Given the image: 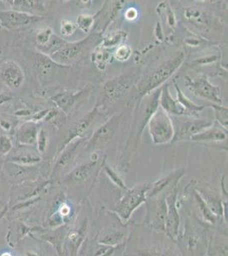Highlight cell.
Listing matches in <instances>:
<instances>
[{"label": "cell", "instance_id": "obj_1", "mask_svg": "<svg viewBox=\"0 0 228 256\" xmlns=\"http://www.w3.org/2000/svg\"><path fill=\"white\" fill-rule=\"evenodd\" d=\"M124 256H182L175 242L143 224H130Z\"/></svg>", "mask_w": 228, "mask_h": 256}, {"label": "cell", "instance_id": "obj_2", "mask_svg": "<svg viewBox=\"0 0 228 256\" xmlns=\"http://www.w3.org/2000/svg\"><path fill=\"white\" fill-rule=\"evenodd\" d=\"M160 94L161 88H158L138 100L134 113L133 122L131 124L126 147L119 160L120 168L124 171H127L129 169L130 158L137 150L145 128L148 125L153 114L159 108Z\"/></svg>", "mask_w": 228, "mask_h": 256}, {"label": "cell", "instance_id": "obj_3", "mask_svg": "<svg viewBox=\"0 0 228 256\" xmlns=\"http://www.w3.org/2000/svg\"><path fill=\"white\" fill-rule=\"evenodd\" d=\"M211 227L204 224L194 212L186 210L184 232L175 240L182 256H205L208 250Z\"/></svg>", "mask_w": 228, "mask_h": 256}, {"label": "cell", "instance_id": "obj_4", "mask_svg": "<svg viewBox=\"0 0 228 256\" xmlns=\"http://www.w3.org/2000/svg\"><path fill=\"white\" fill-rule=\"evenodd\" d=\"M92 210L89 200L81 202L75 218L70 224L62 246V256H80L81 248L89 238Z\"/></svg>", "mask_w": 228, "mask_h": 256}, {"label": "cell", "instance_id": "obj_5", "mask_svg": "<svg viewBox=\"0 0 228 256\" xmlns=\"http://www.w3.org/2000/svg\"><path fill=\"white\" fill-rule=\"evenodd\" d=\"M130 224L124 223L115 212L102 208L96 220V232L94 238L101 244L117 246L127 241Z\"/></svg>", "mask_w": 228, "mask_h": 256}, {"label": "cell", "instance_id": "obj_6", "mask_svg": "<svg viewBox=\"0 0 228 256\" xmlns=\"http://www.w3.org/2000/svg\"><path fill=\"white\" fill-rule=\"evenodd\" d=\"M185 58V52H180L143 76L137 83L139 98H142L165 84V82H167L182 67Z\"/></svg>", "mask_w": 228, "mask_h": 256}, {"label": "cell", "instance_id": "obj_7", "mask_svg": "<svg viewBox=\"0 0 228 256\" xmlns=\"http://www.w3.org/2000/svg\"><path fill=\"white\" fill-rule=\"evenodd\" d=\"M151 184H139L130 189L128 188L123 192L113 208L108 210L115 212L124 223H129L134 212L147 201Z\"/></svg>", "mask_w": 228, "mask_h": 256}, {"label": "cell", "instance_id": "obj_8", "mask_svg": "<svg viewBox=\"0 0 228 256\" xmlns=\"http://www.w3.org/2000/svg\"><path fill=\"white\" fill-rule=\"evenodd\" d=\"M102 160L103 159L100 160L98 154L93 153L90 160L78 165L72 169L67 174L65 175L61 178V184L68 188H76L89 183L90 187L92 188L93 186L89 180L91 178L96 180L98 175L97 174L101 169Z\"/></svg>", "mask_w": 228, "mask_h": 256}, {"label": "cell", "instance_id": "obj_9", "mask_svg": "<svg viewBox=\"0 0 228 256\" xmlns=\"http://www.w3.org/2000/svg\"><path fill=\"white\" fill-rule=\"evenodd\" d=\"M148 125L154 144L171 143L175 134L173 120L161 107L153 114Z\"/></svg>", "mask_w": 228, "mask_h": 256}, {"label": "cell", "instance_id": "obj_10", "mask_svg": "<svg viewBox=\"0 0 228 256\" xmlns=\"http://www.w3.org/2000/svg\"><path fill=\"white\" fill-rule=\"evenodd\" d=\"M175 118L174 125V138L171 143H179L182 141L190 140L195 134L204 131L214 124V122L210 119H199L194 117L184 116Z\"/></svg>", "mask_w": 228, "mask_h": 256}, {"label": "cell", "instance_id": "obj_11", "mask_svg": "<svg viewBox=\"0 0 228 256\" xmlns=\"http://www.w3.org/2000/svg\"><path fill=\"white\" fill-rule=\"evenodd\" d=\"M144 204H146L147 212L142 224L158 232L165 234V220L167 212L165 198L157 196L148 198Z\"/></svg>", "mask_w": 228, "mask_h": 256}, {"label": "cell", "instance_id": "obj_12", "mask_svg": "<svg viewBox=\"0 0 228 256\" xmlns=\"http://www.w3.org/2000/svg\"><path fill=\"white\" fill-rule=\"evenodd\" d=\"M136 82L133 74H123L107 80L102 88L103 100L107 104H113L127 95L130 88Z\"/></svg>", "mask_w": 228, "mask_h": 256}, {"label": "cell", "instance_id": "obj_13", "mask_svg": "<svg viewBox=\"0 0 228 256\" xmlns=\"http://www.w3.org/2000/svg\"><path fill=\"white\" fill-rule=\"evenodd\" d=\"M186 86L193 92L194 95L200 98L207 99L211 104H223V99L221 98V88L211 84L208 76L205 74L197 77L193 80L189 76H185Z\"/></svg>", "mask_w": 228, "mask_h": 256}, {"label": "cell", "instance_id": "obj_14", "mask_svg": "<svg viewBox=\"0 0 228 256\" xmlns=\"http://www.w3.org/2000/svg\"><path fill=\"white\" fill-rule=\"evenodd\" d=\"M121 117L122 114H116L100 126L88 140L85 146L87 152H95L103 148L115 135L121 122Z\"/></svg>", "mask_w": 228, "mask_h": 256}, {"label": "cell", "instance_id": "obj_15", "mask_svg": "<svg viewBox=\"0 0 228 256\" xmlns=\"http://www.w3.org/2000/svg\"><path fill=\"white\" fill-rule=\"evenodd\" d=\"M178 190L177 188L174 189L165 198L167 204V212L165 220V236L175 242L180 235L181 226V214L179 210L181 204L178 202Z\"/></svg>", "mask_w": 228, "mask_h": 256}, {"label": "cell", "instance_id": "obj_16", "mask_svg": "<svg viewBox=\"0 0 228 256\" xmlns=\"http://www.w3.org/2000/svg\"><path fill=\"white\" fill-rule=\"evenodd\" d=\"M82 142L83 138H76L58 152L55 166L51 172V180L61 178L64 172L68 170L79 152Z\"/></svg>", "mask_w": 228, "mask_h": 256}, {"label": "cell", "instance_id": "obj_17", "mask_svg": "<svg viewBox=\"0 0 228 256\" xmlns=\"http://www.w3.org/2000/svg\"><path fill=\"white\" fill-rule=\"evenodd\" d=\"M99 34H91L84 40H81L76 42H67L65 46L61 50H57L56 52L53 53L49 56V58L56 64L69 66L72 62L75 61L78 58L81 53L83 52L84 48L90 44V41H92Z\"/></svg>", "mask_w": 228, "mask_h": 256}, {"label": "cell", "instance_id": "obj_18", "mask_svg": "<svg viewBox=\"0 0 228 256\" xmlns=\"http://www.w3.org/2000/svg\"><path fill=\"white\" fill-rule=\"evenodd\" d=\"M42 20L43 18L40 16L30 15L12 10L0 12V26L6 30L26 28Z\"/></svg>", "mask_w": 228, "mask_h": 256}, {"label": "cell", "instance_id": "obj_19", "mask_svg": "<svg viewBox=\"0 0 228 256\" xmlns=\"http://www.w3.org/2000/svg\"><path fill=\"white\" fill-rule=\"evenodd\" d=\"M187 169L180 168L169 174L165 177L159 178L154 183L151 184L148 193V198L164 196L166 198L174 189L177 188L182 178L186 174Z\"/></svg>", "mask_w": 228, "mask_h": 256}, {"label": "cell", "instance_id": "obj_20", "mask_svg": "<svg viewBox=\"0 0 228 256\" xmlns=\"http://www.w3.org/2000/svg\"><path fill=\"white\" fill-rule=\"evenodd\" d=\"M126 247V242L117 246L101 244L94 238H88L82 246L80 256H121Z\"/></svg>", "mask_w": 228, "mask_h": 256}, {"label": "cell", "instance_id": "obj_21", "mask_svg": "<svg viewBox=\"0 0 228 256\" xmlns=\"http://www.w3.org/2000/svg\"><path fill=\"white\" fill-rule=\"evenodd\" d=\"M0 76L7 86L13 90L20 88L25 80L23 70L13 60H6L0 64Z\"/></svg>", "mask_w": 228, "mask_h": 256}, {"label": "cell", "instance_id": "obj_22", "mask_svg": "<svg viewBox=\"0 0 228 256\" xmlns=\"http://www.w3.org/2000/svg\"><path fill=\"white\" fill-rule=\"evenodd\" d=\"M99 108H100V105H95L92 110L88 112L85 116L81 117L80 119L72 124V126L69 128V130L67 132V136L65 137V140H64L62 146H61V148L59 150V152L61 150V148H63L64 146H67V144L70 143L72 140H74L76 138L84 137V134L90 128V126L92 124L95 117L98 116Z\"/></svg>", "mask_w": 228, "mask_h": 256}, {"label": "cell", "instance_id": "obj_23", "mask_svg": "<svg viewBox=\"0 0 228 256\" xmlns=\"http://www.w3.org/2000/svg\"><path fill=\"white\" fill-rule=\"evenodd\" d=\"M90 90V86L88 84L84 89L80 90H67L62 92L60 94H55L50 98V100L55 104L57 108L63 112L64 114L69 113L76 102H78V99L88 94Z\"/></svg>", "mask_w": 228, "mask_h": 256}, {"label": "cell", "instance_id": "obj_24", "mask_svg": "<svg viewBox=\"0 0 228 256\" xmlns=\"http://www.w3.org/2000/svg\"><path fill=\"white\" fill-rule=\"evenodd\" d=\"M159 107H161L169 116L191 117L188 111L171 96L168 84H163L161 86V94L159 96Z\"/></svg>", "mask_w": 228, "mask_h": 256}, {"label": "cell", "instance_id": "obj_25", "mask_svg": "<svg viewBox=\"0 0 228 256\" xmlns=\"http://www.w3.org/2000/svg\"><path fill=\"white\" fill-rule=\"evenodd\" d=\"M209 256H228V232L211 228L209 239Z\"/></svg>", "mask_w": 228, "mask_h": 256}, {"label": "cell", "instance_id": "obj_26", "mask_svg": "<svg viewBox=\"0 0 228 256\" xmlns=\"http://www.w3.org/2000/svg\"><path fill=\"white\" fill-rule=\"evenodd\" d=\"M228 140V130L222 128L218 123L214 122V124L210 128L195 134L191 138V141L197 143H218Z\"/></svg>", "mask_w": 228, "mask_h": 256}, {"label": "cell", "instance_id": "obj_27", "mask_svg": "<svg viewBox=\"0 0 228 256\" xmlns=\"http://www.w3.org/2000/svg\"><path fill=\"white\" fill-rule=\"evenodd\" d=\"M34 66L41 76H50L55 72H60V70L70 68V66L56 64L49 58V56L42 52H36L35 54Z\"/></svg>", "mask_w": 228, "mask_h": 256}, {"label": "cell", "instance_id": "obj_28", "mask_svg": "<svg viewBox=\"0 0 228 256\" xmlns=\"http://www.w3.org/2000/svg\"><path fill=\"white\" fill-rule=\"evenodd\" d=\"M6 174L14 180H34L38 171L32 166H21L15 163L9 162L4 165Z\"/></svg>", "mask_w": 228, "mask_h": 256}, {"label": "cell", "instance_id": "obj_29", "mask_svg": "<svg viewBox=\"0 0 228 256\" xmlns=\"http://www.w3.org/2000/svg\"><path fill=\"white\" fill-rule=\"evenodd\" d=\"M6 2L12 10L23 12L30 15L36 16V13L45 10L44 2L40 0H9Z\"/></svg>", "mask_w": 228, "mask_h": 256}, {"label": "cell", "instance_id": "obj_30", "mask_svg": "<svg viewBox=\"0 0 228 256\" xmlns=\"http://www.w3.org/2000/svg\"><path fill=\"white\" fill-rule=\"evenodd\" d=\"M184 18L187 22L193 24L200 30H208L210 28V20L207 16L205 15V12L197 7H187L184 10Z\"/></svg>", "mask_w": 228, "mask_h": 256}, {"label": "cell", "instance_id": "obj_31", "mask_svg": "<svg viewBox=\"0 0 228 256\" xmlns=\"http://www.w3.org/2000/svg\"><path fill=\"white\" fill-rule=\"evenodd\" d=\"M38 126L36 122H29L24 123L18 130L17 140L21 146H33L36 144L38 135Z\"/></svg>", "mask_w": 228, "mask_h": 256}, {"label": "cell", "instance_id": "obj_32", "mask_svg": "<svg viewBox=\"0 0 228 256\" xmlns=\"http://www.w3.org/2000/svg\"><path fill=\"white\" fill-rule=\"evenodd\" d=\"M172 82H173L174 86L176 88V92H177L176 101L179 102L180 104L182 105L186 110L188 111L191 117L198 118L200 116V112H202L206 106L205 105H198L194 104V102H192L190 99L188 98V96H186L185 94H183L179 84L176 82V80H172Z\"/></svg>", "mask_w": 228, "mask_h": 256}, {"label": "cell", "instance_id": "obj_33", "mask_svg": "<svg viewBox=\"0 0 228 256\" xmlns=\"http://www.w3.org/2000/svg\"><path fill=\"white\" fill-rule=\"evenodd\" d=\"M91 60L99 71L105 72L113 62V55L110 52L109 50L100 44L93 52Z\"/></svg>", "mask_w": 228, "mask_h": 256}, {"label": "cell", "instance_id": "obj_34", "mask_svg": "<svg viewBox=\"0 0 228 256\" xmlns=\"http://www.w3.org/2000/svg\"><path fill=\"white\" fill-rule=\"evenodd\" d=\"M157 12L163 20V22L170 28L171 30H174L176 26V16L174 14L173 10L171 9V4L169 2H163L157 7Z\"/></svg>", "mask_w": 228, "mask_h": 256}, {"label": "cell", "instance_id": "obj_35", "mask_svg": "<svg viewBox=\"0 0 228 256\" xmlns=\"http://www.w3.org/2000/svg\"><path fill=\"white\" fill-rule=\"evenodd\" d=\"M101 169L104 171L108 178L112 183L114 184L116 186L119 187L122 190H126L128 189L127 186L124 183L123 178L120 177V175L118 174L115 169H113L112 166H109L106 162V158L103 159L101 163Z\"/></svg>", "mask_w": 228, "mask_h": 256}, {"label": "cell", "instance_id": "obj_36", "mask_svg": "<svg viewBox=\"0 0 228 256\" xmlns=\"http://www.w3.org/2000/svg\"><path fill=\"white\" fill-rule=\"evenodd\" d=\"M206 107H211L214 110L215 117H216V122L218 123L222 128L228 130V107H224L223 105L216 104H210L205 105Z\"/></svg>", "mask_w": 228, "mask_h": 256}, {"label": "cell", "instance_id": "obj_37", "mask_svg": "<svg viewBox=\"0 0 228 256\" xmlns=\"http://www.w3.org/2000/svg\"><path fill=\"white\" fill-rule=\"evenodd\" d=\"M42 158L38 154L32 153H24V154H18L15 156L10 158L9 162L15 163L21 166H32L37 163H39Z\"/></svg>", "mask_w": 228, "mask_h": 256}, {"label": "cell", "instance_id": "obj_38", "mask_svg": "<svg viewBox=\"0 0 228 256\" xmlns=\"http://www.w3.org/2000/svg\"><path fill=\"white\" fill-rule=\"evenodd\" d=\"M101 10L95 15H89V14H82L78 16L76 19L75 24L78 28L82 30V32H88L91 30L93 25L95 24V18L98 16Z\"/></svg>", "mask_w": 228, "mask_h": 256}, {"label": "cell", "instance_id": "obj_39", "mask_svg": "<svg viewBox=\"0 0 228 256\" xmlns=\"http://www.w3.org/2000/svg\"><path fill=\"white\" fill-rule=\"evenodd\" d=\"M53 30L50 28H43L38 30L36 34V44L38 46L40 50L44 49L49 44V41L52 38Z\"/></svg>", "mask_w": 228, "mask_h": 256}, {"label": "cell", "instance_id": "obj_40", "mask_svg": "<svg viewBox=\"0 0 228 256\" xmlns=\"http://www.w3.org/2000/svg\"><path fill=\"white\" fill-rule=\"evenodd\" d=\"M128 34L124 31H117V32H112L108 36L103 40L101 46L105 48H110V47L115 46L120 44L122 41L124 40L127 37Z\"/></svg>", "mask_w": 228, "mask_h": 256}, {"label": "cell", "instance_id": "obj_41", "mask_svg": "<svg viewBox=\"0 0 228 256\" xmlns=\"http://www.w3.org/2000/svg\"><path fill=\"white\" fill-rule=\"evenodd\" d=\"M132 55V49L128 44H120L114 52V58L118 61H128Z\"/></svg>", "mask_w": 228, "mask_h": 256}, {"label": "cell", "instance_id": "obj_42", "mask_svg": "<svg viewBox=\"0 0 228 256\" xmlns=\"http://www.w3.org/2000/svg\"><path fill=\"white\" fill-rule=\"evenodd\" d=\"M78 26L74 22L63 20L61 24V32L63 37H70L77 31Z\"/></svg>", "mask_w": 228, "mask_h": 256}, {"label": "cell", "instance_id": "obj_43", "mask_svg": "<svg viewBox=\"0 0 228 256\" xmlns=\"http://www.w3.org/2000/svg\"><path fill=\"white\" fill-rule=\"evenodd\" d=\"M47 144H48V138H47L46 132L43 129H40L38 131L37 140H36L37 150L40 154H43L46 150Z\"/></svg>", "mask_w": 228, "mask_h": 256}, {"label": "cell", "instance_id": "obj_44", "mask_svg": "<svg viewBox=\"0 0 228 256\" xmlns=\"http://www.w3.org/2000/svg\"><path fill=\"white\" fill-rule=\"evenodd\" d=\"M13 147V144L8 136L0 134V154L6 156L9 153Z\"/></svg>", "mask_w": 228, "mask_h": 256}, {"label": "cell", "instance_id": "obj_45", "mask_svg": "<svg viewBox=\"0 0 228 256\" xmlns=\"http://www.w3.org/2000/svg\"><path fill=\"white\" fill-rule=\"evenodd\" d=\"M218 59H219V56H205V58L197 59L195 62L197 64H200V65H207V64H212V62L217 61Z\"/></svg>", "mask_w": 228, "mask_h": 256}, {"label": "cell", "instance_id": "obj_46", "mask_svg": "<svg viewBox=\"0 0 228 256\" xmlns=\"http://www.w3.org/2000/svg\"><path fill=\"white\" fill-rule=\"evenodd\" d=\"M138 16V12L135 8H130L124 13V18L128 20H136Z\"/></svg>", "mask_w": 228, "mask_h": 256}, {"label": "cell", "instance_id": "obj_47", "mask_svg": "<svg viewBox=\"0 0 228 256\" xmlns=\"http://www.w3.org/2000/svg\"><path fill=\"white\" fill-rule=\"evenodd\" d=\"M49 110H45L39 111V112L35 113L32 116V122H37L40 120L44 119L47 116V114L49 112Z\"/></svg>", "mask_w": 228, "mask_h": 256}, {"label": "cell", "instance_id": "obj_48", "mask_svg": "<svg viewBox=\"0 0 228 256\" xmlns=\"http://www.w3.org/2000/svg\"><path fill=\"white\" fill-rule=\"evenodd\" d=\"M0 126L3 128V130H5V131H9L10 128H11V124L7 120H0Z\"/></svg>", "mask_w": 228, "mask_h": 256}, {"label": "cell", "instance_id": "obj_49", "mask_svg": "<svg viewBox=\"0 0 228 256\" xmlns=\"http://www.w3.org/2000/svg\"><path fill=\"white\" fill-rule=\"evenodd\" d=\"M31 114H32V112L28 110H20L15 112V114L19 116H29Z\"/></svg>", "mask_w": 228, "mask_h": 256}, {"label": "cell", "instance_id": "obj_50", "mask_svg": "<svg viewBox=\"0 0 228 256\" xmlns=\"http://www.w3.org/2000/svg\"><path fill=\"white\" fill-rule=\"evenodd\" d=\"M11 98L4 94H0V105L3 104L4 102H8L9 100H11Z\"/></svg>", "mask_w": 228, "mask_h": 256}, {"label": "cell", "instance_id": "obj_51", "mask_svg": "<svg viewBox=\"0 0 228 256\" xmlns=\"http://www.w3.org/2000/svg\"><path fill=\"white\" fill-rule=\"evenodd\" d=\"M26 256H40L36 251L29 250L26 253Z\"/></svg>", "mask_w": 228, "mask_h": 256}, {"label": "cell", "instance_id": "obj_52", "mask_svg": "<svg viewBox=\"0 0 228 256\" xmlns=\"http://www.w3.org/2000/svg\"><path fill=\"white\" fill-rule=\"evenodd\" d=\"M2 256H11V254L9 253H4L2 254Z\"/></svg>", "mask_w": 228, "mask_h": 256}, {"label": "cell", "instance_id": "obj_53", "mask_svg": "<svg viewBox=\"0 0 228 256\" xmlns=\"http://www.w3.org/2000/svg\"><path fill=\"white\" fill-rule=\"evenodd\" d=\"M1 28H1V26H0V30H1Z\"/></svg>", "mask_w": 228, "mask_h": 256}, {"label": "cell", "instance_id": "obj_54", "mask_svg": "<svg viewBox=\"0 0 228 256\" xmlns=\"http://www.w3.org/2000/svg\"></svg>", "mask_w": 228, "mask_h": 256}, {"label": "cell", "instance_id": "obj_55", "mask_svg": "<svg viewBox=\"0 0 228 256\" xmlns=\"http://www.w3.org/2000/svg\"></svg>", "mask_w": 228, "mask_h": 256}]
</instances>
